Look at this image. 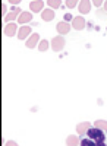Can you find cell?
Segmentation results:
<instances>
[{
	"instance_id": "12",
	"label": "cell",
	"mask_w": 107,
	"mask_h": 146,
	"mask_svg": "<svg viewBox=\"0 0 107 146\" xmlns=\"http://www.w3.org/2000/svg\"><path fill=\"white\" fill-rule=\"evenodd\" d=\"M41 18H43V21H45V22L53 21V19H54V10H53L51 7L44 9V10L41 12Z\"/></svg>"
},
{
	"instance_id": "23",
	"label": "cell",
	"mask_w": 107,
	"mask_h": 146,
	"mask_svg": "<svg viewBox=\"0 0 107 146\" xmlns=\"http://www.w3.org/2000/svg\"><path fill=\"white\" fill-rule=\"evenodd\" d=\"M72 19H74V16L70 15V13H66V15H65V21H66V22H68V21H72Z\"/></svg>"
},
{
	"instance_id": "10",
	"label": "cell",
	"mask_w": 107,
	"mask_h": 146,
	"mask_svg": "<svg viewBox=\"0 0 107 146\" xmlns=\"http://www.w3.org/2000/svg\"><path fill=\"white\" fill-rule=\"evenodd\" d=\"M29 35H31V28L28 25H23V27L19 28V32H18V38L19 40H27Z\"/></svg>"
},
{
	"instance_id": "7",
	"label": "cell",
	"mask_w": 107,
	"mask_h": 146,
	"mask_svg": "<svg viewBox=\"0 0 107 146\" xmlns=\"http://www.w3.org/2000/svg\"><path fill=\"white\" fill-rule=\"evenodd\" d=\"M16 31H18V25H16V23H13V22L6 23V27H5V29H3V32H5L6 36H13V35H16Z\"/></svg>"
},
{
	"instance_id": "16",
	"label": "cell",
	"mask_w": 107,
	"mask_h": 146,
	"mask_svg": "<svg viewBox=\"0 0 107 146\" xmlns=\"http://www.w3.org/2000/svg\"><path fill=\"white\" fill-rule=\"evenodd\" d=\"M94 127L101 129L103 131H107V121L106 120H97V121H94Z\"/></svg>"
},
{
	"instance_id": "4",
	"label": "cell",
	"mask_w": 107,
	"mask_h": 146,
	"mask_svg": "<svg viewBox=\"0 0 107 146\" xmlns=\"http://www.w3.org/2000/svg\"><path fill=\"white\" fill-rule=\"evenodd\" d=\"M38 42H40V35H38V34H31L28 38H27L25 45H27L28 48H34V47L38 45Z\"/></svg>"
},
{
	"instance_id": "17",
	"label": "cell",
	"mask_w": 107,
	"mask_h": 146,
	"mask_svg": "<svg viewBox=\"0 0 107 146\" xmlns=\"http://www.w3.org/2000/svg\"><path fill=\"white\" fill-rule=\"evenodd\" d=\"M47 5L51 9H59L62 7V0H47Z\"/></svg>"
},
{
	"instance_id": "11",
	"label": "cell",
	"mask_w": 107,
	"mask_h": 146,
	"mask_svg": "<svg viewBox=\"0 0 107 146\" xmlns=\"http://www.w3.org/2000/svg\"><path fill=\"white\" fill-rule=\"evenodd\" d=\"M22 13V10L21 9H18V7H13V10L10 12V13H7L3 19L6 21V22H10V21H15V19H18L19 18V15Z\"/></svg>"
},
{
	"instance_id": "25",
	"label": "cell",
	"mask_w": 107,
	"mask_h": 146,
	"mask_svg": "<svg viewBox=\"0 0 107 146\" xmlns=\"http://www.w3.org/2000/svg\"><path fill=\"white\" fill-rule=\"evenodd\" d=\"M104 10L107 12V0H106V2H104Z\"/></svg>"
},
{
	"instance_id": "2",
	"label": "cell",
	"mask_w": 107,
	"mask_h": 146,
	"mask_svg": "<svg viewBox=\"0 0 107 146\" xmlns=\"http://www.w3.org/2000/svg\"><path fill=\"white\" fill-rule=\"evenodd\" d=\"M51 48L53 51H62L65 48V38L63 35H57L54 36V38L51 40Z\"/></svg>"
},
{
	"instance_id": "19",
	"label": "cell",
	"mask_w": 107,
	"mask_h": 146,
	"mask_svg": "<svg viewBox=\"0 0 107 146\" xmlns=\"http://www.w3.org/2000/svg\"><path fill=\"white\" fill-rule=\"evenodd\" d=\"M76 5H78V0H66V6L69 9H74Z\"/></svg>"
},
{
	"instance_id": "13",
	"label": "cell",
	"mask_w": 107,
	"mask_h": 146,
	"mask_svg": "<svg viewBox=\"0 0 107 146\" xmlns=\"http://www.w3.org/2000/svg\"><path fill=\"white\" fill-rule=\"evenodd\" d=\"M31 21H32V13L31 12H22V13L19 15V18H18V22L22 23V25H25V23H28Z\"/></svg>"
},
{
	"instance_id": "1",
	"label": "cell",
	"mask_w": 107,
	"mask_h": 146,
	"mask_svg": "<svg viewBox=\"0 0 107 146\" xmlns=\"http://www.w3.org/2000/svg\"><path fill=\"white\" fill-rule=\"evenodd\" d=\"M87 135H88V137H90L91 140L97 142V143H103L104 139H106L104 131H103L101 129H97V127H91V129L87 131Z\"/></svg>"
},
{
	"instance_id": "9",
	"label": "cell",
	"mask_w": 107,
	"mask_h": 146,
	"mask_svg": "<svg viewBox=\"0 0 107 146\" xmlns=\"http://www.w3.org/2000/svg\"><path fill=\"white\" fill-rule=\"evenodd\" d=\"M56 29H57V32L60 34V35H65V34H68L70 31V25H69L66 21H62V22H59L57 25H56Z\"/></svg>"
},
{
	"instance_id": "5",
	"label": "cell",
	"mask_w": 107,
	"mask_h": 146,
	"mask_svg": "<svg viewBox=\"0 0 107 146\" xmlns=\"http://www.w3.org/2000/svg\"><path fill=\"white\" fill-rule=\"evenodd\" d=\"M91 129V124H90V121H82V123H79L76 126V131H78V136H84L87 135V131Z\"/></svg>"
},
{
	"instance_id": "24",
	"label": "cell",
	"mask_w": 107,
	"mask_h": 146,
	"mask_svg": "<svg viewBox=\"0 0 107 146\" xmlns=\"http://www.w3.org/2000/svg\"><path fill=\"white\" fill-rule=\"evenodd\" d=\"M21 2H22V0H9V3H10V5H19Z\"/></svg>"
},
{
	"instance_id": "14",
	"label": "cell",
	"mask_w": 107,
	"mask_h": 146,
	"mask_svg": "<svg viewBox=\"0 0 107 146\" xmlns=\"http://www.w3.org/2000/svg\"><path fill=\"white\" fill-rule=\"evenodd\" d=\"M78 145H81V139H79L78 136H75V135L68 136V139H66V146H78Z\"/></svg>"
},
{
	"instance_id": "21",
	"label": "cell",
	"mask_w": 107,
	"mask_h": 146,
	"mask_svg": "<svg viewBox=\"0 0 107 146\" xmlns=\"http://www.w3.org/2000/svg\"><path fill=\"white\" fill-rule=\"evenodd\" d=\"M5 146H19L15 140H7L6 143H5Z\"/></svg>"
},
{
	"instance_id": "6",
	"label": "cell",
	"mask_w": 107,
	"mask_h": 146,
	"mask_svg": "<svg viewBox=\"0 0 107 146\" xmlns=\"http://www.w3.org/2000/svg\"><path fill=\"white\" fill-rule=\"evenodd\" d=\"M78 10H79V13H82V15L90 13V10H91V2H90V0H81L79 5H78Z\"/></svg>"
},
{
	"instance_id": "8",
	"label": "cell",
	"mask_w": 107,
	"mask_h": 146,
	"mask_svg": "<svg viewBox=\"0 0 107 146\" xmlns=\"http://www.w3.org/2000/svg\"><path fill=\"white\" fill-rule=\"evenodd\" d=\"M43 6H44L43 0H32L31 5H29V9H31V12H34V13H38V12H43L44 10Z\"/></svg>"
},
{
	"instance_id": "22",
	"label": "cell",
	"mask_w": 107,
	"mask_h": 146,
	"mask_svg": "<svg viewBox=\"0 0 107 146\" xmlns=\"http://www.w3.org/2000/svg\"><path fill=\"white\" fill-rule=\"evenodd\" d=\"M6 10H7V6H6V3H2V13H3V18L6 16Z\"/></svg>"
},
{
	"instance_id": "3",
	"label": "cell",
	"mask_w": 107,
	"mask_h": 146,
	"mask_svg": "<svg viewBox=\"0 0 107 146\" xmlns=\"http://www.w3.org/2000/svg\"><path fill=\"white\" fill-rule=\"evenodd\" d=\"M85 19L82 18V16H75L74 19H72V28L74 29H76V31H82L85 28Z\"/></svg>"
},
{
	"instance_id": "18",
	"label": "cell",
	"mask_w": 107,
	"mask_h": 146,
	"mask_svg": "<svg viewBox=\"0 0 107 146\" xmlns=\"http://www.w3.org/2000/svg\"><path fill=\"white\" fill-rule=\"evenodd\" d=\"M47 48H49V41H47V40H43V41L38 42V50L40 51H45Z\"/></svg>"
},
{
	"instance_id": "15",
	"label": "cell",
	"mask_w": 107,
	"mask_h": 146,
	"mask_svg": "<svg viewBox=\"0 0 107 146\" xmlns=\"http://www.w3.org/2000/svg\"><path fill=\"white\" fill-rule=\"evenodd\" d=\"M81 146H106V143H97V142H94L91 140L90 137L88 139H81Z\"/></svg>"
},
{
	"instance_id": "20",
	"label": "cell",
	"mask_w": 107,
	"mask_h": 146,
	"mask_svg": "<svg viewBox=\"0 0 107 146\" xmlns=\"http://www.w3.org/2000/svg\"><path fill=\"white\" fill-rule=\"evenodd\" d=\"M91 2H92V5H94V6L100 7V6L103 5V2H104V0H91Z\"/></svg>"
}]
</instances>
